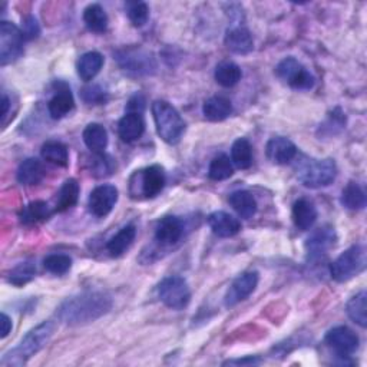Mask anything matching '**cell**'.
Here are the masks:
<instances>
[{
	"label": "cell",
	"mask_w": 367,
	"mask_h": 367,
	"mask_svg": "<svg viewBox=\"0 0 367 367\" xmlns=\"http://www.w3.org/2000/svg\"><path fill=\"white\" fill-rule=\"evenodd\" d=\"M117 201H118L117 187L105 184V186H99L90 193L88 206L92 215L104 218L113 210Z\"/></svg>",
	"instance_id": "4fadbf2b"
},
{
	"label": "cell",
	"mask_w": 367,
	"mask_h": 367,
	"mask_svg": "<svg viewBox=\"0 0 367 367\" xmlns=\"http://www.w3.org/2000/svg\"><path fill=\"white\" fill-rule=\"evenodd\" d=\"M35 275H36V267L33 263L31 261L22 263L9 272V283L16 287H22L31 283L35 279Z\"/></svg>",
	"instance_id": "8d00e7d4"
},
{
	"label": "cell",
	"mask_w": 367,
	"mask_h": 367,
	"mask_svg": "<svg viewBox=\"0 0 367 367\" xmlns=\"http://www.w3.org/2000/svg\"><path fill=\"white\" fill-rule=\"evenodd\" d=\"M233 174H234V168H233L231 161H229L227 155L221 154L211 161L210 170H209V175L211 179L224 181V179H228Z\"/></svg>",
	"instance_id": "d590c367"
},
{
	"label": "cell",
	"mask_w": 367,
	"mask_h": 367,
	"mask_svg": "<svg viewBox=\"0 0 367 367\" xmlns=\"http://www.w3.org/2000/svg\"><path fill=\"white\" fill-rule=\"evenodd\" d=\"M233 112V105L229 102V99L224 97H213L210 99H206L202 105V113L204 117L213 121V122H220L227 120Z\"/></svg>",
	"instance_id": "44dd1931"
},
{
	"label": "cell",
	"mask_w": 367,
	"mask_h": 367,
	"mask_svg": "<svg viewBox=\"0 0 367 367\" xmlns=\"http://www.w3.org/2000/svg\"><path fill=\"white\" fill-rule=\"evenodd\" d=\"M136 237V228L135 225L129 224L121 228L120 231L115 234L106 244V250L111 257H121L124 252L132 245Z\"/></svg>",
	"instance_id": "7402d4cb"
},
{
	"label": "cell",
	"mask_w": 367,
	"mask_h": 367,
	"mask_svg": "<svg viewBox=\"0 0 367 367\" xmlns=\"http://www.w3.org/2000/svg\"><path fill=\"white\" fill-rule=\"evenodd\" d=\"M341 204L348 210L360 211L366 206V193L356 182H349L341 191Z\"/></svg>",
	"instance_id": "f546056e"
},
{
	"label": "cell",
	"mask_w": 367,
	"mask_h": 367,
	"mask_svg": "<svg viewBox=\"0 0 367 367\" xmlns=\"http://www.w3.org/2000/svg\"><path fill=\"white\" fill-rule=\"evenodd\" d=\"M366 248L360 244L352 245L330 264V275L337 283H346L366 268Z\"/></svg>",
	"instance_id": "5b68a950"
},
{
	"label": "cell",
	"mask_w": 367,
	"mask_h": 367,
	"mask_svg": "<svg viewBox=\"0 0 367 367\" xmlns=\"http://www.w3.org/2000/svg\"><path fill=\"white\" fill-rule=\"evenodd\" d=\"M83 22L86 26L97 33H104L108 29V15L101 5H89L83 10Z\"/></svg>",
	"instance_id": "836d02e7"
},
{
	"label": "cell",
	"mask_w": 367,
	"mask_h": 367,
	"mask_svg": "<svg viewBox=\"0 0 367 367\" xmlns=\"http://www.w3.org/2000/svg\"><path fill=\"white\" fill-rule=\"evenodd\" d=\"M224 42L227 48L237 55H247L254 48V40L250 31L241 26L228 29Z\"/></svg>",
	"instance_id": "d6986e66"
},
{
	"label": "cell",
	"mask_w": 367,
	"mask_h": 367,
	"mask_svg": "<svg viewBox=\"0 0 367 367\" xmlns=\"http://www.w3.org/2000/svg\"><path fill=\"white\" fill-rule=\"evenodd\" d=\"M104 66V56L99 52H88L82 55L78 60L76 69H78V75L82 81L89 82L94 79Z\"/></svg>",
	"instance_id": "d4e9b609"
},
{
	"label": "cell",
	"mask_w": 367,
	"mask_h": 367,
	"mask_svg": "<svg viewBox=\"0 0 367 367\" xmlns=\"http://www.w3.org/2000/svg\"><path fill=\"white\" fill-rule=\"evenodd\" d=\"M9 106H10V101L9 97L3 92V97H2V120L5 121V118L8 117V112H9Z\"/></svg>",
	"instance_id": "bcb514c9"
},
{
	"label": "cell",
	"mask_w": 367,
	"mask_h": 367,
	"mask_svg": "<svg viewBox=\"0 0 367 367\" xmlns=\"http://www.w3.org/2000/svg\"><path fill=\"white\" fill-rule=\"evenodd\" d=\"M231 161L240 168V170H247L252 164V148L251 144L244 140V138H240L231 148Z\"/></svg>",
	"instance_id": "e575fe53"
},
{
	"label": "cell",
	"mask_w": 367,
	"mask_h": 367,
	"mask_svg": "<svg viewBox=\"0 0 367 367\" xmlns=\"http://www.w3.org/2000/svg\"><path fill=\"white\" fill-rule=\"evenodd\" d=\"M112 309V298L104 291H83L66 298L56 316L65 325L81 326L101 318Z\"/></svg>",
	"instance_id": "6da1fadb"
},
{
	"label": "cell",
	"mask_w": 367,
	"mask_h": 367,
	"mask_svg": "<svg viewBox=\"0 0 367 367\" xmlns=\"http://www.w3.org/2000/svg\"><path fill=\"white\" fill-rule=\"evenodd\" d=\"M43 267L55 275H63L72 267V259L66 254H51L43 260Z\"/></svg>",
	"instance_id": "f35d334b"
},
{
	"label": "cell",
	"mask_w": 367,
	"mask_h": 367,
	"mask_svg": "<svg viewBox=\"0 0 367 367\" xmlns=\"http://www.w3.org/2000/svg\"><path fill=\"white\" fill-rule=\"evenodd\" d=\"M228 202L237 211V214L241 218L250 220V218L254 217L257 213V201L248 191L240 190V191L233 193L231 195H229Z\"/></svg>",
	"instance_id": "cb8c5ba5"
},
{
	"label": "cell",
	"mask_w": 367,
	"mask_h": 367,
	"mask_svg": "<svg viewBox=\"0 0 367 367\" xmlns=\"http://www.w3.org/2000/svg\"><path fill=\"white\" fill-rule=\"evenodd\" d=\"M152 115L161 140L170 145L178 144L186 131V122L179 112L167 101H155L152 104Z\"/></svg>",
	"instance_id": "3957f363"
},
{
	"label": "cell",
	"mask_w": 367,
	"mask_h": 367,
	"mask_svg": "<svg viewBox=\"0 0 367 367\" xmlns=\"http://www.w3.org/2000/svg\"><path fill=\"white\" fill-rule=\"evenodd\" d=\"M275 74L297 90H310L314 86V76L294 58L283 59L275 67Z\"/></svg>",
	"instance_id": "ba28073f"
},
{
	"label": "cell",
	"mask_w": 367,
	"mask_h": 367,
	"mask_svg": "<svg viewBox=\"0 0 367 367\" xmlns=\"http://www.w3.org/2000/svg\"><path fill=\"white\" fill-rule=\"evenodd\" d=\"M317 220V209L313 201L309 198H300L297 199L293 205V221L294 225L302 229V231H306V229H310Z\"/></svg>",
	"instance_id": "ffe728a7"
},
{
	"label": "cell",
	"mask_w": 367,
	"mask_h": 367,
	"mask_svg": "<svg viewBox=\"0 0 367 367\" xmlns=\"http://www.w3.org/2000/svg\"><path fill=\"white\" fill-rule=\"evenodd\" d=\"M145 131V122L142 113L128 112L118 124V132L121 140L125 142H133L140 140Z\"/></svg>",
	"instance_id": "ac0fdd59"
},
{
	"label": "cell",
	"mask_w": 367,
	"mask_h": 367,
	"mask_svg": "<svg viewBox=\"0 0 367 367\" xmlns=\"http://www.w3.org/2000/svg\"><path fill=\"white\" fill-rule=\"evenodd\" d=\"M52 213L54 211L51 210V206L44 201H33L28 204L25 209L20 211L19 218L22 224L33 225V224H39V222L49 220Z\"/></svg>",
	"instance_id": "484cf974"
},
{
	"label": "cell",
	"mask_w": 367,
	"mask_h": 367,
	"mask_svg": "<svg viewBox=\"0 0 367 367\" xmlns=\"http://www.w3.org/2000/svg\"><path fill=\"white\" fill-rule=\"evenodd\" d=\"M367 294L366 291H360L356 295H353L350 300L348 302L346 306V313L350 317L352 321H354L356 325H359L361 329H366L367 326Z\"/></svg>",
	"instance_id": "d6a6232c"
},
{
	"label": "cell",
	"mask_w": 367,
	"mask_h": 367,
	"mask_svg": "<svg viewBox=\"0 0 367 367\" xmlns=\"http://www.w3.org/2000/svg\"><path fill=\"white\" fill-rule=\"evenodd\" d=\"M81 97L89 105H99L106 101V92L99 85H90L82 89Z\"/></svg>",
	"instance_id": "60d3db41"
},
{
	"label": "cell",
	"mask_w": 367,
	"mask_h": 367,
	"mask_svg": "<svg viewBox=\"0 0 367 367\" xmlns=\"http://www.w3.org/2000/svg\"><path fill=\"white\" fill-rule=\"evenodd\" d=\"M326 344L336 353L339 357H349L353 354L359 348V337L357 334L346 327V326H339L332 329L326 334Z\"/></svg>",
	"instance_id": "7c38bea8"
},
{
	"label": "cell",
	"mask_w": 367,
	"mask_h": 367,
	"mask_svg": "<svg viewBox=\"0 0 367 367\" xmlns=\"http://www.w3.org/2000/svg\"><path fill=\"white\" fill-rule=\"evenodd\" d=\"M337 177V165L334 159H304L297 167V178L307 188H323Z\"/></svg>",
	"instance_id": "277c9868"
},
{
	"label": "cell",
	"mask_w": 367,
	"mask_h": 367,
	"mask_svg": "<svg viewBox=\"0 0 367 367\" xmlns=\"http://www.w3.org/2000/svg\"><path fill=\"white\" fill-rule=\"evenodd\" d=\"M23 40L25 36L15 23L6 20L0 23V63L2 66L17 60L23 55Z\"/></svg>",
	"instance_id": "52a82bcc"
},
{
	"label": "cell",
	"mask_w": 367,
	"mask_h": 367,
	"mask_svg": "<svg viewBox=\"0 0 367 367\" xmlns=\"http://www.w3.org/2000/svg\"><path fill=\"white\" fill-rule=\"evenodd\" d=\"M56 330V325L54 321H43L39 326L32 329L15 349L8 352L0 364L2 366H23L32 356L39 353L46 344L49 343L54 333Z\"/></svg>",
	"instance_id": "7a4b0ae2"
},
{
	"label": "cell",
	"mask_w": 367,
	"mask_h": 367,
	"mask_svg": "<svg viewBox=\"0 0 367 367\" xmlns=\"http://www.w3.org/2000/svg\"><path fill=\"white\" fill-rule=\"evenodd\" d=\"M79 193H81V188H79L78 181L74 178L66 179L58 194L55 211L63 213V211H67L69 209H72V206L79 199Z\"/></svg>",
	"instance_id": "83f0119b"
},
{
	"label": "cell",
	"mask_w": 367,
	"mask_h": 367,
	"mask_svg": "<svg viewBox=\"0 0 367 367\" xmlns=\"http://www.w3.org/2000/svg\"><path fill=\"white\" fill-rule=\"evenodd\" d=\"M266 152H267V158L272 164L286 165L295 158L297 148L290 140H287V138L275 136L268 141L266 147Z\"/></svg>",
	"instance_id": "9a60e30c"
},
{
	"label": "cell",
	"mask_w": 367,
	"mask_h": 367,
	"mask_svg": "<svg viewBox=\"0 0 367 367\" xmlns=\"http://www.w3.org/2000/svg\"><path fill=\"white\" fill-rule=\"evenodd\" d=\"M259 286V272L257 271H247L243 272L240 277H237L233 284L229 286L227 294H225V306L227 307H234L238 303H241L243 300L252 294V291L256 290V287Z\"/></svg>",
	"instance_id": "5bb4252c"
},
{
	"label": "cell",
	"mask_w": 367,
	"mask_h": 367,
	"mask_svg": "<svg viewBox=\"0 0 367 367\" xmlns=\"http://www.w3.org/2000/svg\"><path fill=\"white\" fill-rule=\"evenodd\" d=\"M115 59L124 71L136 75H149L156 69V63L151 54L142 49H122L115 54Z\"/></svg>",
	"instance_id": "30bf717a"
},
{
	"label": "cell",
	"mask_w": 367,
	"mask_h": 367,
	"mask_svg": "<svg viewBox=\"0 0 367 367\" xmlns=\"http://www.w3.org/2000/svg\"><path fill=\"white\" fill-rule=\"evenodd\" d=\"M89 168L92 175L102 178L112 175L117 165H115V161L109 155L101 152V154H95V156L92 158V161L89 163Z\"/></svg>",
	"instance_id": "74e56055"
},
{
	"label": "cell",
	"mask_w": 367,
	"mask_h": 367,
	"mask_svg": "<svg viewBox=\"0 0 367 367\" xmlns=\"http://www.w3.org/2000/svg\"><path fill=\"white\" fill-rule=\"evenodd\" d=\"M144 108H145V99L140 94L132 97L129 99V102H128V112H140V113H142Z\"/></svg>",
	"instance_id": "ee69618b"
},
{
	"label": "cell",
	"mask_w": 367,
	"mask_h": 367,
	"mask_svg": "<svg viewBox=\"0 0 367 367\" xmlns=\"http://www.w3.org/2000/svg\"><path fill=\"white\" fill-rule=\"evenodd\" d=\"M40 154L46 163H49L52 165L66 167L69 164V151L67 147L62 142L49 141L43 144Z\"/></svg>",
	"instance_id": "4dcf8cb0"
},
{
	"label": "cell",
	"mask_w": 367,
	"mask_h": 367,
	"mask_svg": "<svg viewBox=\"0 0 367 367\" xmlns=\"http://www.w3.org/2000/svg\"><path fill=\"white\" fill-rule=\"evenodd\" d=\"M82 138L85 145L94 154H101L108 147V132L101 124H89L85 128Z\"/></svg>",
	"instance_id": "4316f807"
},
{
	"label": "cell",
	"mask_w": 367,
	"mask_h": 367,
	"mask_svg": "<svg viewBox=\"0 0 367 367\" xmlns=\"http://www.w3.org/2000/svg\"><path fill=\"white\" fill-rule=\"evenodd\" d=\"M209 225L213 229V233L222 238L234 237L240 233L241 224L231 214L224 211H215L209 217Z\"/></svg>",
	"instance_id": "e0dca14e"
},
{
	"label": "cell",
	"mask_w": 367,
	"mask_h": 367,
	"mask_svg": "<svg viewBox=\"0 0 367 367\" xmlns=\"http://www.w3.org/2000/svg\"><path fill=\"white\" fill-rule=\"evenodd\" d=\"M128 17L132 22V25L136 28L144 26L148 17H149V9L147 3L144 2H133L128 3Z\"/></svg>",
	"instance_id": "ab89813d"
},
{
	"label": "cell",
	"mask_w": 367,
	"mask_h": 367,
	"mask_svg": "<svg viewBox=\"0 0 367 367\" xmlns=\"http://www.w3.org/2000/svg\"><path fill=\"white\" fill-rule=\"evenodd\" d=\"M0 323H2V339L8 337V334L12 332V320L8 314L2 313V316H0Z\"/></svg>",
	"instance_id": "f6af8a7d"
},
{
	"label": "cell",
	"mask_w": 367,
	"mask_h": 367,
	"mask_svg": "<svg viewBox=\"0 0 367 367\" xmlns=\"http://www.w3.org/2000/svg\"><path fill=\"white\" fill-rule=\"evenodd\" d=\"M184 234V225L178 217L168 215L159 220L155 228V238L163 245L177 244Z\"/></svg>",
	"instance_id": "2e32d148"
},
{
	"label": "cell",
	"mask_w": 367,
	"mask_h": 367,
	"mask_svg": "<svg viewBox=\"0 0 367 367\" xmlns=\"http://www.w3.org/2000/svg\"><path fill=\"white\" fill-rule=\"evenodd\" d=\"M336 241H337V236L333 227L326 225L316 229L306 241V251L309 260L317 261L326 257L327 252L336 245Z\"/></svg>",
	"instance_id": "8fae6325"
},
{
	"label": "cell",
	"mask_w": 367,
	"mask_h": 367,
	"mask_svg": "<svg viewBox=\"0 0 367 367\" xmlns=\"http://www.w3.org/2000/svg\"><path fill=\"white\" fill-rule=\"evenodd\" d=\"M224 366H257L261 364V359L257 356H245L243 359H233L222 363Z\"/></svg>",
	"instance_id": "7bdbcfd3"
},
{
	"label": "cell",
	"mask_w": 367,
	"mask_h": 367,
	"mask_svg": "<svg viewBox=\"0 0 367 367\" xmlns=\"http://www.w3.org/2000/svg\"><path fill=\"white\" fill-rule=\"evenodd\" d=\"M158 297L167 307L172 310H182L190 304L191 290L188 283L178 275L164 279L158 284Z\"/></svg>",
	"instance_id": "8992f818"
},
{
	"label": "cell",
	"mask_w": 367,
	"mask_h": 367,
	"mask_svg": "<svg viewBox=\"0 0 367 367\" xmlns=\"http://www.w3.org/2000/svg\"><path fill=\"white\" fill-rule=\"evenodd\" d=\"M241 75L243 74H241L240 66L229 60H224L218 63L215 67V74H214L217 83H220L224 88H231L237 85L241 79Z\"/></svg>",
	"instance_id": "1f68e13d"
},
{
	"label": "cell",
	"mask_w": 367,
	"mask_h": 367,
	"mask_svg": "<svg viewBox=\"0 0 367 367\" xmlns=\"http://www.w3.org/2000/svg\"><path fill=\"white\" fill-rule=\"evenodd\" d=\"M22 33L25 36V39H35L39 36L40 29L38 25V20L33 16H28L25 17V20H23Z\"/></svg>",
	"instance_id": "b9f144b4"
},
{
	"label": "cell",
	"mask_w": 367,
	"mask_h": 367,
	"mask_svg": "<svg viewBox=\"0 0 367 367\" xmlns=\"http://www.w3.org/2000/svg\"><path fill=\"white\" fill-rule=\"evenodd\" d=\"M44 170L39 159L28 158L17 168V181L22 186H38L43 179Z\"/></svg>",
	"instance_id": "603a6c76"
},
{
	"label": "cell",
	"mask_w": 367,
	"mask_h": 367,
	"mask_svg": "<svg viewBox=\"0 0 367 367\" xmlns=\"http://www.w3.org/2000/svg\"><path fill=\"white\" fill-rule=\"evenodd\" d=\"M132 178L136 179V184H140V188L132 195L133 198H138V195L154 198L165 187V171L161 165H151L141 171H136Z\"/></svg>",
	"instance_id": "9c48e42d"
},
{
	"label": "cell",
	"mask_w": 367,
	"mask_h": 367,
	"mask_svg": "<svg viewBox=\"0 0 367 367\" xmlns=\"http://www.w3.org/2000/svg\"><path fill=\"white\" fill-rule=\"evenodd\" d=\"M75 108V99L69 89H62L49 101L48 111L54 120H60Z\"/></svg>",
	"instance_id": "f1b7e54d"
}]
</instances>
